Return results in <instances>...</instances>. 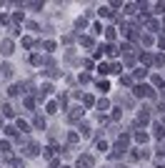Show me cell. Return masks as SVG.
Masks as SVG:
<instances>
[{
    "mask_svg": "<svg viewBox=\"0 0 165 168\" xmlns=\"http://www.w3.org/2000/svg\"><path fill=\"white\" fill-rule=\"evenodd\" d=\"M135 141H138V143H148V133L138 130V133H135Z\"/></svg>",
    "mask_w": 165,
    "mask_h": 168,
    "instance_id": "obj_9",
    "label": "cell"
},
{
    "mask_svg": "<svg viewBox=\"0 0 165 168\" xmlns=\"http://www.w3.org/2000/svg\"><path fill=\"white\" fill-rule=\"evenodd\" d=\"M98 88H100V90H103V93H105V90L110 88V83H108V80H98Z\"/></svg>",
    "mask_w": 165,
    "mask_h": 168,
    "instance_id": "obj_23",
    "label": "cell"
},
{
    "mask_svg": "<svg viewBox=\"0 0 165 168\" xmlns=\"http://www.w3.org/2000/svg\"><path fill=\"white\" fill-rule=\"evenodd\" d=\"M25 108H28V110L35 108V100H33V98H25Z\"/></svg>",
    "mask_w": 165,
    "mask_h": 168,
    "instance_id": "obj_27",
    "label": "cell"
},
{
    "mask_svg": "<svg viewBox=\"0 0 165 168\" xmlns=\"http://www.w3.org/2000/svg\"><path fill=\"white\" fill-rule=\"evenodd\" d=\"M80 43H83V45H88V48H90V45H93V38H88V35H83V38H80Z\"/></svg>",
    "mask_w": 165,
    "mask_h": 168,
    "instance_id": "obj_28",
    "label": "cell"
},
{
    "mask_svg": "<svg viewBox=\"0 0 165 168\" xmlns=\"http://www.w3.org/2000/svg\"><path fill=\"white\" fill-rule=\"evenodd\" d=\"M43 48L50 53V50H55V43H53V40H48V43H43Z\"/></svg>",
    "mask_w": 165,
    "mask_h": 168,
    "instance_id": "obj_26",
    "label": "cell"
},
{
    "mask_svg": "<svg viewBox=\"0 0 165 168\" xmlns=\"http://www.w3.org/2000/svg\"><path fill=\"white\" fill-rule=\"evenodd\" d=\"M18 130H23V133H30V125H28L25 121H18Z\"/></svg>",
    "mask_w": 165,
    "mask_h": 168,
    "instance_id": "obj_15",
    "label": "cell"
},
{
    "mask_svg": "<svg viewBox=\"0 0 165 168\" xmlns=\"http://www.w3.org/2000/svg\"><path fill=\"white\" fill-rule=\"evenodd\" d=\"M105 38H108V40H115V28H108V30H105Z\"/></svg>",
    "mask_w": 165,
    "mask_h": 168,
    "instance_id": "obj_18",
    "label": "cell"
},
{
    "mask_svg": "<svg viewBox=\"0 0 165 168\" xmlns=\"http://www.w3.org/2000/svg\"><path fill=\"white\" fill-rule=\"evenodd\" d=\"M3 113L8 116V118H13V113H15V110H13V106H10V103H5V106H3Z\"/></svg>",
    "mask_w": 165,
    "mask_h": 168,
    "instance_id": "obj_13",
    "label": "cell"
},
{
    "mask_svg": "<svg viewBox=\"0 0 165 168\" xmlns=\"http://www.w3.org/2000/svg\"><path fill=\"white\" fill-rule=\"evenodd\" d=\"M155 138H160V141L165 138V128L163 125H155Z\"/></svg>",
    "mask_w": 165,
    "mask_h": 168,
    "instance_id": "obj_14",
    "label": "cell"
},
{
    "mask_svg": "<svg viewBox=\"0 0 165 168\" xmlns=\"http://www.w3.org/2000/svg\"><path fill=\"white\" fill-rule=\"evenodd\" d=\"M135 8H138V5H133V3H128V5H125V13H128V15H133V13H135Z\"/></svg>",
    "mask_w": 165,
    "mask_h": 168,
    "instance_id": "obj_25",
    "label": "cell"
},
{
    "mask_svg": "<svg viewBox=\"0 0 165 168\" xmlns=\"http://www.w3.org/2000/svg\"><path fill=\"white\" fill-rule=\"evenodd\" d=\"M0 53H5V55H10L13 53V40H0Z\"/></svg>",
    "mask_w": 165,
    "mask_h": 168,
    "instance_id": "obj_2",
    "label": "cell"
},
{
    "mask_svg": "<svg viewBox=\"0 0 165 168\" xmlns=\"http://www.w3.org/2000/svg\"><path fill=\"white\" fill-rule=\"evenodd\" d=\"M158 63H160V65H165V55H160V58H158Z\"/></svg>",
    "mask_w": 165,
    "mask_h": 168,
    "instance_id": "obj_35",
    "label": "cell"
},
{
    "mask_svg": "<svg viewBox=\"0 0 165 168\" xmlns=\"http://www.w3.org/2000/svg\"><path fill=\"white\" fill-rule=\"evenodd\" d=\"M35 128H38V130H45V118H43V116H35Z\"/></svg>",
    "mask_w": 165,
    "mask_h": 168,
    "instance_id": "obj_6",
    "label": "cell"
},
{
    "mask_svg": "<svg viewBox=\"0 0 165 168\" xmlns=\"http://www.w3.org/2000/svg\"><path fill=\"white\" fill-rule=\"evenodd\" d=\"M148 121H150V113H148V110H145V108H143V110H140V113H138V125H145Z\"/></svg>",
    "mask_w": 165,
    "mask_h": 168,
    "instance_id": "obj_4",
    "label": "cell"
},
{
    "mask_svg": "<svg viewBox=\"0 0 165 168\" xmlns=\"http://www.w3.org/2000/svg\"><path fill=\"white\" fill-rule=\"evenodd\" d=\"M148 30L150 33H158V30H160V23H158V20H148Z\"/></svg>",
    "mask_w": 165,
    "mask_h": 168,
    "instance_id": "obj_8",
    "label": "cell"
},
{
    "mask_svg": "<svg viewBox=\"0 0 165 168\" xmlns=\"http://www.w3.org/2000/svg\"><path fill=\"white\" fill-rule=\"evenodd\" d=\"M98 70L103 73V75H108V73H110V65H105V63H100V68H98Z\"/></svg>",
    "mask_w": 165,
    "mask_h": 168,
    "instance_id": "obj_24",
    "label": "cell"
},
{
    "mask_svg": "<svg viewBox=\"0 0 165 168\" xmlns=\"http://www.w3.org/2000/svg\"><path fill=\"white\" fill-rule=\"evenodd\" d=\"M83 103L85 106H93V95H83Z\"/></svg>",
    "mask_w": 165,
    "mask_h": 168,
    "instance_id": "obj_31",
    "label": "cell"
},
{
    "mask_svg": "<svg viewBox=\"0 0 165 168\" xmlns=\"http://www.w3.org/2000/svg\"><path fill=\"white\" fill-rule=\"evenodd\" d=\"M93 160H95V158L85 153V156H80V158H78V168H90V166H93Z\"/></svg>",
    "mask_w": 165,
    "mask_h": 168,
    "instance_id": "obj_1",
    "label": "cell"
},
{
    "mask_svg": "<svg viewBox=\"0 0 165 168\" xmlns=\"http://www.w3.org/2000/svg\"><path fill=\"white\" fill-rule=\"evenodd\" d=\"M140 60L145 63V65H153V60H155V58H153L150 53H143V55H140Z\"/></svg>",
    "mask_w": 165,
    "mask_h": 168,
    "instance_id": "obj_10",
    "label": "cell"
},
{
    "mask_svg": "<svg viewBox=\"0 0 165 168\" xmlns=\"http://www.w3.org/2000/svg\"><path fill=\"white\" fill-rule=\"evenodd\" d=\"M108 108H110V103H108L105 98H100L98 100V110H108Z\"/></svg>",
    "mask_w": 165,
    "mask_h": 168,
    "instance_id": "obj_12",
    "label": "cell"
},
{
    "mask_svg": "<svg viewBox=\"0 0 165 168\" xmlns=\"http://www.w3.org/2000/svg\"><path fill=\"white\" fill-rule=\"evenodd\" d=\"M25 153H28V156H38V153H40V148H38V143H28V148H25Z\"/></svg>",
    "mask_w": 165,
    "mask_h": 168,
    "instance_id": "obj_5",
    "label": "cell"
},
{
    "mask_svg": "<svg viewBox=\"0 0 165 168\" xmlns=\"http://www.w3.org/2000/svg\"><path fill=\"white\" fill-rule=\"evenodd\" d=\"M120 168H128V166H120Z\"/></svg>",
    "mask_w": 165,
    "mask_h": 168,
    "instance_id": "obj_36",
    "label": "cell"
},
{
    "mask_svg": "<svg viewBox=\"0 0 165 168\" xmlns=\"http://www.w3.org/2000/svg\"><path fill=\"white\" fill-rule=\"evenodd\" d=\"M48 75H50V78H58V75H60V70H55V68H50V70H45Z\"/></svg>",
    "mask_w": 165,
    "mask_h": 168,
    "instance_id": "obj_30",
    "label": "cell"
},
{
    "mask_svg": "<svg viewBox=\"0 0 165 168\" xmlns=\"http://www.w3.org/2000/svg\"><path fill=\"white\" fill-rule=\"evenodd\" d=\"M30 63H33V65H40V63H43V58H40L38 53H35V55H30Z\"/></svg>",
    "mask_w": 165,
    "mask_h": 168,
    "instance_id": "obj_22",
    "label": "cell"
},
{
    "mask_svg": "<svg viewBox=\"0 0 165 168\" xmlns=\"http://www.w3.org/2000/svg\"><path fill=\"white\" fill-rule=\"evenodd\" d=\"M0 75H5V78H10V75H13V65H8V63H5V65L0 68Z\"/></svg>",
    "mask_w": 165,
    "mask_h": 168,
    "instance_id": "obj_7",
    "label": "cell"
},
{
    "mask_svg": "<svg viewBox=\"0 0 165 168\" xmlns=\"http://www.w3.org/2000/svg\"><path fill=\"white\" fill-rule=\"evenodd\" d=\"M68 118H70V121H80V118H83V108H73V110H70V113H68Z\"/></svg>",
    "mask_w": 165,
    "mask_h": 168,
    "instance_id": "obj_3",
    "label": "cell"
},
{
    "mask_svg": "<svg viewBox=\"0 0 165 168\" xmlns=\"http://www.w3.org/2000/svg\"><path fill=\"white\" fill-rule=\"evenodd\" d=\"M85 25H88V20H85V18H78V20H75V28H78V30L85 28Z\"/></svg>",
    "mask_w": 165,
    "mask_h": 168,
    "instance_id": "obj_20",
    "label": "cell"
},
{
    "mask_svg": "<svg viewBox=\"0 0 165 168\" xmlns=\"http://www.w3.org/2000/svg\"><path fill=\"white\" fill-rule=\"evenodd\" d=\"M155 13H165V3H158L155 5Z\"/></svg>",
    "mask_w": 165,
    "mask_h": 168,
    "instance_id": "obj_33",
    "label": "cell"
},
{
    "mask_svg": "<svg viewBox=\"0 0 165 168\" xmlns=\"http://www.w3.org/2000/svg\"><path fill=\"white\" fill-rule=\"evenodd\" d=\"M0 151H3L5 156H10V143L8 141H0Z\"/></svg>",
    "mask_w": 165,
    "mask_h": 168,
    "instance_id": "obj_11",
    "label": "cell"
},
{
    "mask_svg": "<svg viewBox=\"0 0 165 168\" xmlns=\"http://www.w3.org/2000/svg\"><path fill=\"white\" fill-rule=\"evenodd\" d=\"M153 86H158V88H160V86H165L163 75H153Z\"/></svg>",
    "mask_w": 165,
    "mask_h": 168,
    "instance_id": "obj_16",
    "label": "cell"
},
{
    "mask_svg": "<svg viewBox=\"0 0 165 168\" xmlns=\"http://www.w3.org/2000/svg\"><path fill=\"white\" fill-rule=\"evenodd\" d=\"M80 133L88 138V136H90V125H88V123H80Z\"/></svg>",
    "mask_w": 165,
    "mask_h": 168,
    "instance_id": "obj_17",
    "label": "cell"
},
{
    "mask_svg": "<svg viewBox=\"0 0 165 168\" xmlns=\"http://www.w3.org/2000/svg\"><path fill=\"white\" fill-rule=\"evenodd\" d=\"M5 133H8V136H15V133H18V128H13V125H8V128H5Z\"/></svg>",
    "mask_w": 165,
    "mask_h": 168,
    "instance_id": "obj_32",
    "label": "cell"
},
{
    "mask_svg": "<svg viewBox=\"0 0 165 168\" xmlns=\"http://www.w3.org/2000/svg\"><path fill=\"white\" fill-rule=\"evenodd\" d=\"M48 113H58V103H48Z\"/></svg>",
    "mask_w": 165,
    "mask_h": 168,
    "instance_id": "obj_29",
    "label": "cell"
},
{
    "mask_svg": "<svg viewBox=\"0 0 165 168\" xmlns=\"http://www.w3.org/2000/svg\"><path fill=\"white\" fill-rule=\"evenodd\" d=\"M148 75V68H138V70H135V78H145Z\"/></svg>",
    "mask_w": 165,
    "mask_h": 168,
    "instance_id": "obj_19",
    "label": "cell"
},
{
    "mask_svg": "<svg viewBox=\"0 0 165 168\" xmlns=\"http://www.w3.org/2000/svg\"><path fill=\"white\" fill-rule=\"evenodd\" d=\"M158 45H160L163 50H165V38H158Z\"/></svg>",
    "mask_w": 165,
    "mask_h": 168,
    "instance_id": "obj_34",
    "label": "cell"
},
{
    "mask_svg": "<svg viewBox=\"0 0 165 168\" xmlns=\"http://www.w3.org/2000/svg\"><path fill=\"white\" fill-rule=\"evenodd\" d=\"M98 13H100V15H105V18H108V15H113V10H110V8H108V5H103V8H100Z\"/></svg>",
    "mask_w": 165,
    "mask_h": 168,
    "instance_id": "obj_21",
    "label": "cell"
}]
</instances>
